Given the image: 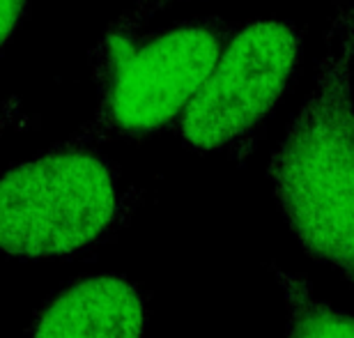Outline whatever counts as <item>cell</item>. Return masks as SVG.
<instances>
[{
    "instance_id": "obj_1",
    "label": "cell",
    "mask_w": 354,
    "mask_h": 338,
    "mask_svg": "<svg viewBox=\"0 0 354 338\" xmlns=\"http://www.w3.org/2000/svg\"><path fill=\"white\" fill-rule=\"evenodd\" d=\"M354 5H338L308 100L269 175L290 228L310 256L354 288Z\"/></svg>"
},
{
    "instance_id": "obj_2",
    "label": "cell",
    "mask_w": 354,
    "mask_h": 338,
    "mask_svg": "<svg viewBox=\"0 0 354 338\" xmlns=\"http://www.w3.org/2000/svg\"><path fill=\"white\" fill-rule=\"evenodd\" d=\"M237 26L205 17L154 32H104L90 53L95 115L69 140H133L175 126Z\"/></svg>"
},
{
    "instance_id": "obj_3",
    "label": "cell",
    "mask_w": 354,
    "mask_h": 338,
    "mask_svg": "<svg viewBox=\"0 0 354 338\" xmlns=\"http://www.w3.org/2000/svg\"><path fill=\"white\" fill-rule=\"evenodd\" d=\"M115 168L92 145L67 140L0 175V251L51 258L86 249L118 221Z\"/></svg>"
},
{
    "instance_id": "obj_4",
    "label": "cell",
    "mask_w": 354,
    "mask_h": 338,
    "mask_svg": "<svg viewBox=\"0 0 354 338\" xmlns=\"http://www.w3.org/2000/svg\"><path fill=\"white\" fill-rule=\"evenodd\" d=\"M299 53L301 32L288 21L239 24L175 131L198 152L246 145L286 93Z\"/></svg>"
},
{
    "instance_id": "obj_5",
    "label": "cell",
    "mask_w": 354,
    "mask_h": 338,
    "mask_svg": "<svg viewBox=\"0 0 354 338\" xmlns=\"http://www.w3.org/2000/svg\"><path fill=\"white\" fill-rule=\"evenodd\" d=\"M145 304L138 288L115 274L79 279L37 313L30 338H143Z\"/></svg>"
},
{
    "instance_id": "obj_6",
    "label": "cell",
    "mask_w": 354,
    "mask_h": 338,
    "mask_svg": "<svg viewBox=\"0 0 354 338\" xmlns=\"http://www.w3.org/2000/svg\"><path fill=\"white\" fill-rule=\"evenodd\" d=\"M288 304L286 338H354V315L341 313L313 297L308 281L276 272Z\"/></svg>"
},
{
    "instance_id": "obj_7",
    "label": "cell",
    "mask_w": 354,
    "mask_h": 338,
    "mask_svg": "<svg viewBox=\"0 0 354 338\" xmlns=\"http://www.w3.org/2000/svg\"><path fill=\"white\" fill-rule=\"evenodd\" d=\"M177 3H184V0H136L129 10L124 14L113 21V24L106 28V32H118V35H124V32H136V30H143V26L150 21L152 17H157L159 12L168 10Z\"/></svg>"
},
{
    "instance_id": "obj_8",
    "label": "cell",
    "mask_w": 354,
    "mask_h": 338,
    "mask_svg": "<svg viewBox=\"0 0 354 338\" xmlns=\"http://www.w3.org/2000/svg\"><path fill=\"white\" fill-rule=\"evenodd\" d=\"M30 0H0V48L12 39L21 21L26 19Z\"/></svg>"
}]
</instances>
